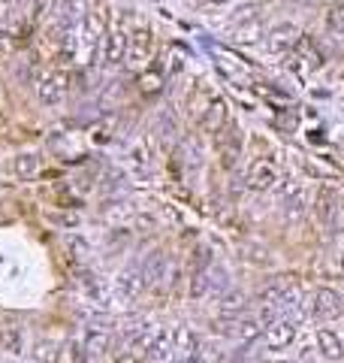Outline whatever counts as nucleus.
I'll use <instances>...</instances> for the list:
<instances>
[{
    "label": "nucleus",
    "mask_w": 344,
    "mask_h": 363,
    "mask_svg": "<svg viewBox=\"0 0 344 363\" xmlns=\"http://www.w3.org/2000/svg\"><path fill=\"white\" fill-rule=\"evenodd\" d=\"M73 88V67L67 64H43L34 73V94L43 106L55 109L64 103L67 91Z\"/></svg>",
    "instance_id": "obj_1"
},
{
    "label": "nucleus",
    "mask_w": 344,
    "mask_h": 363,
    "mask_svg": "<svg viewBox=\"0 0 344 363\" xmlns=\"http://www.w3.org/2000/svg\"><path fill=\"white\" fill-rule=\"evenodd\" d=\"M127 37L130 30L124 27V15L115 13L109 27L103 30V43H100V60H103V67H118L124 64V55H127Z\"/></svg>",
    "instance_id": "obj_2"
},
{
    "label": "nucleus",
    "mask_w": 344,
    "mask_h": 363,
    "mask_svg": "<svg viewBox=\"0 0 344 363\" xmlns=\"http://www.w3.org/2000/svg\"><path fill=\"white\" fill-rule=\"evenodd\" d=\"M103 30H106L103 13H100V9H91V13L85 15V22L79 25V30H76V34H79V55H76V60L88 64V60L97 55L100 43H103Z\"/></svg>",
    "instance_id": "obj_3"
},
{
    "label": "nucleus",
    "mask_w": 344,
    "mask_h": 363,
    "mask_svg": "<svg viewBox=\"0 0 344 363\" xmlns=\"http://www.w3.org/2000/svg\"><path fill=\"white\" fill-rule=\"evenodd\" d=\"M151 52H154V34L145 27V25H139L130 30V37H127V55H124V64L130 70H143L148 64V58Z\"/></svg>",
    "instance_id": "obj_4"
},
{
    "label": "nucleus",
    "mask_w": 344,
    "mask_h": 363,
    "mask_svg": "<svg viewBox=\"0 0 344 363\" xmlns=\"http://www.w3.org/2000/svg\"><path fill=\"white\" fill-rule=\"evenodd\" d=\"M215 136V148H218V155H220V164L224 167H232L239 160V155H242V130H239V125H227L218 130V134H211Z\"/></svg>",
    "instance_id": "obj_5"
},
{
    "label": "nucleus",
    "mask_w": 344,
    "mask_h": 363,
    "mask_svg": "<svg viewBox=\"0 0 344 363\" xmlns=\"http://www.w3.org/2000/svg\"><path fill=\"white\" fill-rule=\"evenodd\" d=\"M245 182L251 191H272L278 185V167L272 164L269 158H257L251 160L248 173H245Z\"/></svg>",
    "instance_id": "obj_6"
},
{
    "label": "nucleus",
    "mask_w": 344,
    "mask_h": 363,
    "mask_svg": "<svg viewBox=\"0 0 344 363\" xmlns=\"http://www.w3.org/2000/svg\"><path fill=\"white\" fill-rule=\"evenodd\" d=\"M311 312H315L320 321L338 318V315H344V297L332 288H320L315 294V300H311Z\"/></svg>",
    "instance_id": "obj_7"
},
{
    "label": "nucleus",
    "mask_w": 344,
    "mask_h": 363,
    "mask_svg": "<svg viewBox=\"0 0 344 363\" xmlns=\"http://www.w3.org/2000/svg\"><path fill=\"white\" fill-rule=\"evenodd\" d=\"M148 363H172L176 360V330H157L145 351Z\"/></svg>",
    "instance_id": "obj_8"
},
{
    "label": "nucleus",
    "mask_w": 344,
    "mask_h": 363,
    "mask_svg": "<svg viewBox=\"0 0 344 363\" xmlns=\"http://www.w3.org/2000/svg\"><path fill=\"white\" fill-rule=\"evenodd\" d=\"M296 39H299V27L284 22V25H275L266 34V46H269V52H275V55H290Z\"/></svg>",
    "instance_id": "obj_9"
},
{
    "label": "nucleus",
    "mask_w": 344,
    "mask_h": 363,
    "mask_svg": "<svg viewBox=\"0 0 344 363\" xmlns=\"http://www.w3.org/2000/svg\"><path fill=\"white\" fill-rule=\"evenodd\" d=\"M263 336H266V345L272 351H281V348H287L293 336H296V327H293V321L284 318V315H278L275 321H269L266 330H263Z\"/></svg>",
    "instance_id": "obj_10"
},
{
    "label": "nucleus",
    "mask_w": 344,
    "mask_h": 363,
    "mask_svg": "<svg viewBox=\"0 0 344 363\" xmlns=\"http://www.w3.org/2000/svg\"><path fill=\"white\" fill-rule=\"evenodd\" d=\"M115 288H118V294L124 297V300L139 297V294H143V291L148 288V285H145V272H143V267H127V269L115 279Z\"/></svg>",
    "instance_id": "obj_11"
},
{
    "label": "nucleus",
    "mask_w": 344,
    "mask_h": 363,
    "mask_svg": "<svg viewBox=\"0 0 344 363\" xmlns=\"http://www.w3.org/2000/svg\"><path fill=\"white\" fill-rule=\"evenodd\" d=\"M317 348H320L323 360L338 363L344 357V339H341V333H336L332 327H320L317 330Z\"/></svg>",
    "instance_id": "obj_12"
},
{
    "label": "nucleus",
    "mask_w": 344,
    "mask_h": 363,
    "mask_svg": "<svg viewBox=\"0 0 344 363\" xmlns=\"http://www.w3.org/2000/svg\"><path fill=\"white\" fill-rule=\"evenodd\" d=\"M199 125L206 134H218L220 127L227 125V103L220 97H211L206 109H202V115H199Z\"/></svg>",
    "instance_id": "obj_13"
},
{
    "label": "nucleus",
    "mask_w": 344,
    "mask_h": 363,
    "mask_svg": "<svg viewBox=\"0 0 344 363\" xmlns=\"http://www.w3.org/2000/svg\"><path fill=\"white\" fill-rule=\"evenodd\" d=\"M315 212H317L323 227H336L338 218H341V206H338V200L332 191H320L317 200H315Z\"/></svg>",
    "instance_id": "obj_14"
},
{
    "label": "nucleus",
    "mask_w": 344,
    "mask_h": 363,
    "mask_svg": "<svg viewBox=\"0 0 344 363\" xmlns=\"http://www.w3.org/2000/svg\"><path fill=\"white\" fill-rule=\"evenodd\" d=\"M266 330V324H263V318H236V324H232V333L230 336L239 342V345H251L260 333Z\"/></svg>",
    "instance_id": "obj_15"
},
{
    "label": "nucleus",
    "mask_w": 344,
    "mask_h": 363,
    "mask_svg": "<svg viewBox=\"0 0 344 363\" xmlns=\"http://www.w3.org/2000/svg\"><path fill=\"white\" fill-rule=\"evenodd\" d=\"M293 55L302 60V67H305V70H320V67H323V55L317 52V46L311 43L308 37H299V39H296V46H293Z\"/></svg>",
    "instance_id": "obj_16"
},
{
    "label": "nucleus",
    "mask_w": 344,
    "mask_h": 363,
    "mask_svg": "<svg viewBox=\"0 0 344 363\" xmlns=\"http://www.w3.org/2000/svg\"><path fill=\"white\" fill-rule=\"evenodd\" d=\"M0 351H6V355H22V351H25V333H22V327H15V324L0 327Z\"/></svg>",
    "instance_id": "obj_17"
},
{
    "label": "nucleus",
    "mask_w": 344,
    "mask_h": 363,
    "mask_svg": "<svg viewBox=\"0 0 344 363\" xmlns=\"http://www.w3.org/2000/svg\"><path fill=\"white\" fill-rule=\"evenodd\" d=\"M13 170H15V176L18 179H34L39 173V155L37 151H22L15 160H13Z\"/></svg>",
    "instance_id": "obj_18"
},
{
    "label": "nucleus",
    "mask_w": 344,
    "mask_h": 363,
    "mask_svg": "<svg viewBox=\"0 0 344 363\" xmlns=\"http://www.w3.org/2000/svg\"><path fill=\"white\" fill-rule=\"evenodd\" d=\"M190 300H202L211 294V267L209 269H194L190 272Z\"/></svg>",
    "instance_id": "obj_19"
},
{
    "label": "nucleus",
    "mask_w": 344,
    "mask_h": 363,
    "mask_svg": "<svg viewBox=\"0 0 344 363\" xmlns=\"http://www.w3.org/2000/svg\"><path fill=\"white\" fill-rule=\"evenodd\" d=\"M197 351V336L190 330H185V327H178L176 330V360H185V357H190Z\"/></svg>",
    "instance_id": "obj_20"
},
{
    "label": "nucleus",
    "mask_w": 344,
    "mask_h": 363,
    "mask_svg": "<svg viewBox=\"0 0 344 363\" xmlns=\"http://www.w3.org/2000/svg\"><path fill=\"white\" fill-rule=\"evenodd\" d=\"M245 309H248V302H245V294H227L224 302H220V315L224 318H242L245 315Z\"/></svg>",
    "instance_id": "obj_21"
},
{
    "label": "nucleus",
    "mask_w": 344,
    "mask_h": 363,
    "mask_svg": "<svg viewBox=\"0 0 344 363\" xmlns=\"http://www.w3.org/2000/svg\"><path fill=\"white\" fill-rule=\"evenodd\" d=\"M18 43H25V30L22 27H9L0 22V52H13Z\"/></svg>",
    "instance_id": "obj_22"
},
{
    "label": "nucleus",
    "mask_w": 344,
    "mask_h": 363,
    "mask_svg": "<svg viewBox=\"0 0 344 363\" xmlns=\"http://www.w3.org/2000/svg\"><path fill=\"white\" fill-rule=\"evenodd\" d=\"M85 357H88V348L82 342H67V345L58 351L55 363H85Z\"/></svg>",
    "instance_id": "obj_23"
},
{
    "label": "nucleus",
    "mask_w": 344,
    "mask_h": 363,
    "mask_svg": "<svg viewBox=\"0 0 344 363\" xmlns=\"http://www.w3.org/2000/svg\"><path fill=\"white\" fill-rule=\"evenodd\" d=\"M48 218H52L58 227H67V230H76L79 224H82V215H79L76 209H58V212H52Z\"/></svg>",
    "instance_id": "obj_24"
},
{
    "label": "nucleus",
    "mask_w": 344,
    "mask_h": 363,
    "mask_svg": "<svg viewBox=\"0 0 344 363\" xmlns=\"http://www.w3.org/2000/svg\"><path fill=\"white\" fill-rule=\"evenodd\" d=\"M260 34H263V22H260V15H257L254 22H248V25L236 27V43H254Z\"/></svg>",
    "instance_id": "obj_25"
},
{
    "label": "nucleus",
    "mask_w": 344,
    "mask_h": 363,
    "mask_svg": "<svg viewBox=\"0 0 344 363\" xmlns=\"http://www.w3.org/2000/svg\"><path fill=\"white\" fill-rule=\"evenodd\" d=\"M139 88H143V94H157L160 88H164V73H157V70H148L139 79Z\"/></svg>",
    "instance_id": "obj_26"
},
{
    "label": "nucleus",
    "mask_w": 344,
    "mask_h": 363,
    "mask_svg": "<svg viewBox=\"0 0 344 363\" xmlns=\"http://www.w3.org/2000/svg\"><path fill=\"white\" fill-rule=\"evenodd\" d=\"M257 13H260V6H257V4H245V6H239V9H236V15H232V27H242V25L254 22Z\"/></svg>",
    "instance_id": "obj_27"
},
{
    "label": "nucleus",
    "mask_w": 344,
    "mask_h": 363,
    "mask_svg": "<svg viewBox=\"0 0 344 363\" xmlns=\"http://www.w3.org/2000/svg\"><path fill=\"white\" fill-rule=\"evenodd\" d=\"M130 164H133L139 173H143V170H148V146H145V143H139V146L130 148Z\"/></svg>",
    "instance_id": "obj_28"
},
{
    "label": "nucleus",
    "mask_w": 344,
    "mask_h": 363,
    "mask_svg": "<svg viewBox=\"0 0 344 363\" xmlns=\"http://www.w3.org/2000/svg\"><path fill=\"white\" fill-rule=\"evenodd\" d=\"M37 357L43 360V363H55V360H58V348L48 345V342H43V345L37 348Z\"/></svg>",
    "instance_id": "obj_29"
},
{
    "label": "nucleus",
    "mask_w": 344,
    "mask_h": 363,
    "mask_svg": "<svg viewBox=\"0 0 344 363\" xmlns=\"http://www.w3.org/2000/svg\"><path fill=\"white\" fill-rule=\"evenodd\" d=\"M329 27H332V30H344V13H341V9L329 13Z\"/></svg>",
    "instance_id": "obj_30"
},
{
    "label": "nucleus",
    "mask_w": 344,
    "mask_h": 363,
    "mask_svg": "<svg viewBox=\"0 0 344 363\" xmlns=\"http://www.w3.org/2000/svg\"><path fill=\"white\" fill-rule=\"evenodd\" d=\"M18 4H15V0H0V22H4V18L9 15V13H13V9H15Z\"/></svg>",
    "instance_id": "obj_31"
},
{
    "label": "nucleus",
    "mask_w": 344,
    "mask_h": 363,
    "mask_svg": "<svg viewBox=\"0 0 344 363\" xmlns=\"http://www.w3.org/2000/svg\"><path fill=\"white\" fill-rule=\"evenodd\" d=\"M15 4H18V6H27V4H30V0H15Z\"/></svg>",
    "instance_id": "obj_32"
},
{
    "label": "nucleus",
    "mask_w": 344,
    "mask_h": 363,
    "mask_svg": "<svg viewBox=\"0 0 344 363\" xmlns=\"http://www.w3.org/2000/svg\"><path fill=\"white\" fill-rule=\"evenodd\" d=\"M206 4H227V0H206Z\"/></svg>",
    "instance_id": "obj_33"
},
{
    "label": "nucleus",
    "mask_w": 344,
    "mask_h": 363,
    "mask_svg": "<svg viewBox=\"0 0 344 363\" xmlns=\"http://www.w3.org/2000/svg\"><path fill=\"white\" fill-rule=\"evenodd\" d=\"M341 269H344V255H341Z\"/></svg>",
    "instance_id": "obj_34"
},
{
    "label": "nucleus",
    "mask_w": 344,
    "mask_h": 363,
    "mask_svg": "<svg viewBox=\"0 0 344 363\" xmlns=\"http://www.w3.org/2000/svg\"><path fill=\"white\" fill-rule=\"evenodd\" d=\"M260 363H269V360H260Z\"/></svg>",
    "instance_id": "obj_35"
},
{
    "label": "nucleus",
    "mask_w": 344,
    "mask_h": 363,
    "mask_svg": "<svg viewBox=\"0 0 344 363\" xmlns=\"http://www.w3.org/2000/svg\"><path fill=\"white\" fill-rule=\"evenodd\" d=\"M341 339H344V330H341Z\"/></svg>",
    "instance_id": "obj_36"
}]
</instances>
